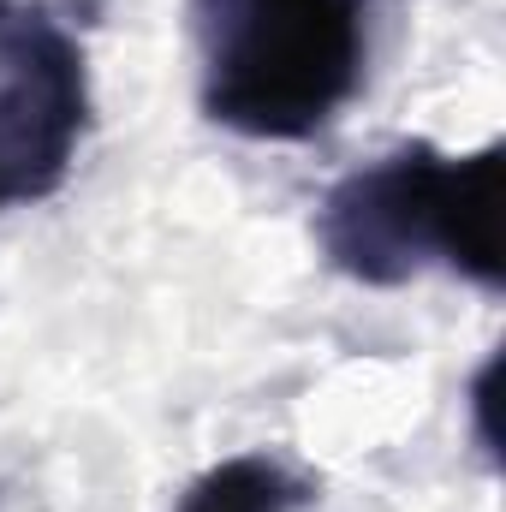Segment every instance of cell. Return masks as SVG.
<instances>
[{
    "label": "cell",
    "mask_w": 506,
    "mask_h": 512,
    "mask_svg": "<svg viewBox=\"0 0 506 512\" xmlns=\"http://www.w3.org/2000/svg\"><path fill=\"white\" fill-rule=\"evenodd\" d=\"M501 143L477 155H441L429 143H399L370 167L346 173L316 239L328 262L364 286H399L423 262H447L477 286H501Z\"/></svg>",
    "instance_id": "obj_1"
},
{
    "label": "cell",
    "mask_w": 506,
    "mask_h": 512,
    "mask_svg": "<svg viewBox=\"0 0 506 512\" xmlns=\"http://www.w3.org/2000/svg\"><path fill=\"white\" fill-rule=\"evenodd\" d=\"M203 114L245 137H310L364 84L370 0H197Z\"/></svg>",
    "instance_id": "obj_2"
},
{
    "label": "cell",
    "mask_w": 506,
    "mask_h": 512,
    "mask_svg": "<svg viewBox=\"0 0 506 512\" xmlns=\"http://www.w3.org/2000/svg\"><path fill=\"white\" fill-rule=\"evenodd\" d=\"M90 126L78 36L36 0H0V209L66 185Z\"/></svg>",
    "instance_id": "obj_3"
},
{
    "label": "cell",
    "mask_w": 506,
    "mask_h": 512,
    "mask_svg": "<svg viewBox=\"0 0 506 512\" xmlns=\"http://www.w3.org/2000/svg\"><path fill=\"white\" fill-rule=\"evenodd\" d=\"M310 501V483L298 471H286L268 453H239L209 465L191 489L179 512H298Z\"/></svg>",
    "instance_id": "obj_4"
}]
</instances>
